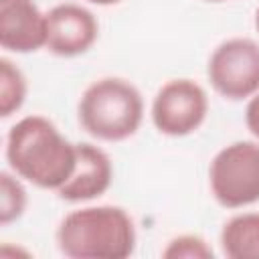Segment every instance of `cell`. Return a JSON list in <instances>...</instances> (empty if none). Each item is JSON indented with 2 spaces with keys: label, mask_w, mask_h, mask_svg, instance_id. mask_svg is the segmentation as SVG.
<instances>
[{
  "label": "cell",
  "mask_w": 259,
  "mask_h": 259,
  "mask_svg": "<svg viewBox=\"0 0 259 259\" xmlns=\"http://www.w3.org/2000/svg\"><path fill=\"white\" fill-rule=\"evenodd\" d=\"M6 162L22 180L59 190L75 172L77 144L45 115H26L6 134Z\"/></svg>",
  "instance_id": "1"
},
{
  "label": "cell",
  "mask_w": 259,
  "mask_h": 259,
  "mask_svg": "<svg viewBox=\"0 0 259 259\" xmlns=\"http://www.w3.org/2000/svg\"><path fill=\"white\" fill-rule=\"evenodd\" d=\"M57 247L71 259H125L136 251V225L121 206H85L65 214L55 233Z\"/></svg>",
  "instance_id": "2"
},
{
  "label": "cell",
  "mask_w": 259,
  "mask_h": 259,
  "mask_svg": "<svg viewBox=\"0 0 259 259\" xmlns=\"http://www.w3.org/2000/svg\"><path fill=\"white\" fill-rule=\"evenodd\" d=\"M77 117L91 138L123 142L142 125L144 99L134 83L121 77H101L81 93Z\"/></svg>",
  "instance_id": "3"
},
{
  "label": "cell",
  "mask_w": 259,
  "mask_h": 259,
  "mask_svg": "<svg viewBox=\"0 0 259 259\" xmlns=\"http://www.w3.org/2000/svg\"><path fill=\"white\" fill-rule=\"evenodd\" d=\"M208 186L225 208L259 202V142L239 140L221 148L208 166Z\"/></svg>",
  "instance_id": "4"
},
{
  "label": "cell",
  "mask_w": 259,
  "mask_h": 259,
  "mask_svg": "<svg viewBox=\"0 0 259 259\" xmlns=\"http://www.w3.org/2000/svg\"><path fill=\"white\" fill-rule=\"evenodd\" d=\"M206 77L225 99L253 97L259 91V42L245 36L223 40L210 53Z\"/></svg>",
  "instance_id": "5"
},
{
  "label": "cell",
  "mask_w": 259,
  "mask_h": 259,
  "mask_svg": "<svg viewBox=\"0 0 259 259\" xmlns=\"http://www.w3.org/2000/svg\"><path fill=\"white\" fill-rule=\"evenodd\" d=\"M154 127L170 138H182L196 132L208 113V97L202 85L192 79L166 81L152 101Z\"/></svg>",
  "instance_id": "6"
},
{
  "label": "cell",
  "mask_w": 259,
  "mask_h": 259,
  "mask_svg": "<svg viewBox=\"0 0 259 259\" xmlns=\"http://www.w3.org/2000/svg\"><path fill=\"white\" fill-rule=\"evenodd\" d=\"M97 36V18L81 4L63 2L47 12L45 49L57 57H79L95 45Z\"/></svg>",
  "instance_id": "7"
},
{
  "label": "cell",
  "mask_w": 259,
  "mask_h": 259,
  "mask_svg": "<svg viewBox=\"0 0 259 259\" xmlns=\"http://www.w3.org/2000/svg\"><path fill=\"white\" fill-rule=\"evenodd\" d=\"M47 14L34 0H0V47L28 55L45 49Z\"/></svg>",
  "instance_id": "8"
},
{
  "label": "cell",
  "mask_w": 259,
  "mask_h": 259,
  "mask_svg": "<svg viewBox=\"0 0 259 259\" xmlns=\"http://www.w3.org/2000/svg\"><path fill=\"white\" fill-rule=\"evenodd\" d=\"M113 180V166L105 150L95 144H77V166L71 178L57 190L61 200L87 202L99 198Z\"/></svg>",
  "instance_id": "9"
},
{
  "label": "cell",
  "mask_w": 259,
  "mask_h": 259,
  "mask_svg": "<svg viewBox=\"0 0 259 259\" xmlns=\"http://www.w3.org/2000/svg\"><path fill=\"white\" fill-rule=\"evenodd\" d=\"M221 247L229 259H259V212L231 217L221 229Z\"/></svg>",
  "instance_id": "10"
},
{
  "label": "cell",
  "mask_w": 259,
  "mask_h": 259,
  "mask_svg": "<svg viewBox=\"0 0 259 259\" xmlns=\"http://www.w3.org/2000/svg\"><path fill=\"white\" fill-rule=\"evenodd\" d=\"M26 77L8 57L0 59V115L10 117L26 101Z\"/></svg>",
  "instance_id": "11"
},
{
  "label": "cell",
  "mask_w": 259,
  "mask_h": 259,
  "mask_svg": "<svg viewBox=\"0 0 259 259\" xmlns=\"http://www.w3.org/2000/svg\"><path fill=\"white\" fill-rule=\"evenodd\" d=\"M28 204V194L22 184V178L12 170L0 172V225L8 227L18 221Z\"/></svg>",
  "instance_id": "12"
},
{
  "label": "cell",
  "mask_w": 259,
  "mask_h": 259,
  "mask_svg": "<svg viewBox=\"0 0 259 259\" xmlns=\"http://www.w3.org/2000/svg\"><path fill=\"white\" fill-rule=\"evenodd\" d=\"M166 259H212V247L198 235H178L168 241L162 251Z\"/></svg>",
  "instance_id": "13"
},
{
  "label": "cell",
  "mask_w": 259,
  "mask_h": 259,
  "mask_svg": "<svg viewBox=\"0 0 259 259\" xmlns=\"http://www.w3.org/2000/svg\"><path fill=\"white\" fill-rule=\"evenodd\" d=\"M245 125L251 132L253 138L259 140V91L249 97L247 107H245Z\"/></svg>",
  "instance_id": "14"
},
{
  "label": "cell",
  "mask_w": 259,
  "mask_h": 259,
  "mask_svg": "<svg viewBox=\"0 0 259 259\" xmlns=\"http://www.w3.org/2000/svg\"><path fill=\"white\" fill-rule=\"evenodd\" d=\"M91 4H97V6H109V4H117L119 0H87Z\"/></svg>",
  "instance_id": "15"
},
{
  "label": "cell",
  "mask_w": 259,
  "mask_h": 259,
  "mask_svg": "<svg viewBox=\"0 0 259 259\" xmlns=\"http://www.w3.org/2000/svg\"><path fill=\"white\" fill-rule=\"evenodd\" d=\"M255 28H257V32H259V8H257V12H255Z\"/></svg>",
  "instance_id": "16"
},
{
  "label": "cell",
  "mask_w": 259,
  "mask_h": 259,
  "mask_svg": "<svg viewBox=\"0 0 259 259\" xmlns=\"http://www.w3.org/2000/svg\"><path fill=\"white\" fill-rule=\"evenodd\" d=\"M204 2H225V0H204Z\"/></svg>",
  "instance_id": "17"
}]
</instances>
